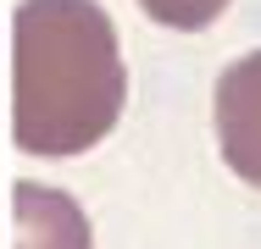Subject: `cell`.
Segmentation results:
<instances>
[{
  "mask_svg": "<svg viewBox=\"0 0 261 249\" xmlns=\"http://www.w3.org/2000/svg\"><path fill=\"white\" fill-rule=\"evenodd\" d=\"M128 67L95 0H22L11 17V133L28 155H84L117 128Z\"/></svg>",
  "mask_w": 261,
  "mask_h": 249,
  "instance_id": "obj_1",
  "label": "cell"
},
{
  "mask_svg": "<svg viewBox=\"0 0 261 249\" xmlns=\"http://www.w3.org/2000/svg\"><path fill=\"white\" fill-rule=\"evenodd\" d=\"M11 216H17V249H95V227L67 189L17 183Z\"/></svg>",
  "mask_w": 261,
  "mask_h": 249,
  "instance_id": "obj_3",
  "label": "cell"
},
{
  "mask_svg": "<svg viewBox=\"0 0 261 249\" xmlns=\"http://www.w3.org/2000/svg\"><path fill=\"white\" fill-rule=\"evenodd\" d=\"M145 6V17L161 22V28H178V34H195V28H211L222 11H228V0H139Z\"/></svg>",
  "mask_w": 261,
  "mask_h": 249,
  "instance_id": "obj_4",
  "label": "cell"
},
{
  "mask_svg": "<svg viewBox=\"0 0 261 249\" xmlns=\"http://www.w3.org/2000/svg\"><path fill=\"white\" fill-rule=\"evenodd\" d=\"M211 116H217V149L233 166V177L261 189V50L239 55L217 78Z\"/></svg>",
  "mask_w": 261,
  "mask_h": 249,
  "instance_id": "obj_2",
  "label": "cell"
}]
</instances>
